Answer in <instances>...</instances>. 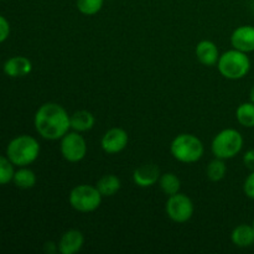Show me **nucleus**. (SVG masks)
I'll use <instances>...</instances> for the list:
<instances>
[{"label": "nucleus", "instance_id": "1", "mask_svg": "<svg viewBox=\"0 0 254 254\" xmlns=\"http://www.w3.org/2000/svg\"><path fill=\"white\" fill-rule=\"evenodd\" d=\"M35 129L47 140H59L68 133L71 121L66 109L59 103H45L37 109L34 118Z\"/></svg>", "mask_w": 254, "mask_h": 254}, {"label": "nucleus", "instance_id": "2", "mask_svg": "<svg viewBox=\"0 0 254 254\" xmlns=\"http://www.w3.org/2000/svg\"><path fill=\"white\" fill-rule=\"evenodd\" d=\"M40 154V144L34 136L19 135L6 148V155L14 165L22 168L34 163Z\"/></svg>", "mask_w": 254, "mask_h": 254}, {"label": "nucleus", "instance_id": "3", "mask_svg": "<svg viewBox=\"0 0 254 254\" xmlns=\"http://www.w3.org/2000/svg\"><path fill=\"white\" fill-rule=\"evenodd\" d=\"M171 155L180 163L192 164L200 160L203 155V144L193 134H179L170 145Z\"/></svg>", "mask_w": 254, "mask_h": 254}, {"label": "nucleus", "instance_id": "4", "mask_svg": "<svg viewBox=\"0 0 254 254\" xmlns=\"http://www.w3.org/2000/svg\"><path fill=\"white\" fill-rule=\"evenodd\" d=\"M217 67L225 78L236 81L247 76L251 69V60L246 52L232 49L221 55Z\"/></svg>", "mask_w": 254, "mask_h": 254}, {"label": "nucleus", "instance_id": "5", "mask_svg": "<svg viewBox=\"0 0 254 254\" xmlns=\"http://www.w3.org/2000/svg\"><path fill=\"white\" fill-rule=\"evenodd\" d=\"M243 148V136L238 130L227 128L217 133L211 144V150L215 158L227 159L235 158Z\"/></svg>", "mask_w": 254, "mask_h": 254}, {"label": "nucleus", "instance_id": "6", "mask_svg": "<svg viewBox=\"0 0 254 254\" xmlns=\"http://www.w3.org/2000/svg\"><path fill=\"white\" fill-rule=\"evenodd\" d=\"M102 197L103 196L96 186L82 184L72 189L68 201L73 210L82 213H89L96 211L101 206Z\"/></svg>", "mask_w": 254, "mask_h": 254}, {"label": "nucleus", "instance_id": "7", "mask_svg": "<svg viewBox=\"0 0 254 254\" xmlns=\"http://www.w3.org/2000/svg\"><path fill=\"white\" fill-rule=\"evenodd\" d=\"M193 203L189 196L184 193H175L169 196L165 205L168 217L176 223H185L191 220L193 215Z\"/></svg>", "mask_w": 254, "mask_h": 254}, {"label": "nucleus", "instance_id": "8", "mask_svg": "<svg viewBox=\"0 0 254 254\" xmlns=\"http://www.w3.org/2000/svg\"><path fill=\"white\" fill-rule=\"evenodd\" d=\"M62 156L69 163H78L83 160L87 154V143L78 131H68L61 138L60 145Z\"/></svg>", "mask_w": 254, "mask_h": 254}, {"label": "nucleus", "instance_id": "9", "mask_svg": "<svg viewBox=\"0 0 254 254\" xmlns=\"http://www.w3.org/2000/svg\"><path fill=\"white\" fill-rule=\"evenodd\" d=\"M128 133L122 128H112L102 136L101 146L104 153L118 154L128 145Z\"/></svg>", "mask_w": 254, "mask_h": 254}, {"label": "nucleus", "instance_id": "10", "mask_svg": "<svg viewBox=\"0 0 254 254\" xmlns=\"http://www.w3.org/2000/svg\"><path fill=\"white\" fill-rule=\"evenodd\" d=\"M231 45L238 51L250 52L254 51V26L242 25L237 27L231 35Z\"/></svg>", "mask_w": 254, "mask_h": 254}, {"label": "nucleus", "instance_id": "11", "mask_svg": "<svg viewBox=\"0 0 254 254\" xmlns=\"http://www.w3.org/2000/svg\"><path fill=\"white\" fill-rule=\"evenodd\" d=\"M160 170L155 164H144L134 170L133 181L139 188H150L159 183Z\"/></svg>", "mask_w": 254, "mask_h": 254}, {"label": "nucleus", "instance_id": "12", "mask_svg": "<svg viewBox=\"0 0 254 254\" xmlns=\"http://www.w3.org/2000/svg\"><path fill=\"white\" fill-rule=\"evenodd\" d=\"M84 245V237L81 231L68 230L62 235L59 242V251L62 254H74L82 250Z\"/></svg>", "mask_w": 254, "mask_h": 254}, {"label": "nucleus", "instance_id": "13", "mask_svg": "<svg viewBox=\"0 0 254 254\" xmlns=\"http://www.w3.org/2000/svg\"><path fill=\"white\" fill-rule=\"evenodd\" d=\"M220 56L218 47L210 40H202L196 46V57L203 66L211 67L217 64Z\"/></svg>", "mask_w": 254, "mask_h": 254}, {"label": "nucleus", "instance_id": "14", "mask_svg": "<svg viewBox=\"0 0 254 254\" xmlns=\"http://www.w3.org/2000/svg\"><path fill=\"white\" fill-rule=\"evenodd\" d=\"M32 71V64L27 57L15 56L7 60L4 64V72L6 76L12 78L25 77Z\"/></svg>", "mask_w": 254, "mask_h": 254}, {"label": "nucleus", "instance_id": "15", "mask_svg": "<svg viewBox=\"0 0 254 254\" xmlns=\"http://www.w3.org/2000/svg\"><path fill=\"white\" fill-rule=\"evenodd\" d=\"M231 240L235 246L240 248H248L254 245V228L252 225L237 226L231 233Z\"/></svg>", "mask_w": 254, "mask_h": 254}, {"label": "nucleus", "instance_id": "16", "mask_svg": "<svg viewBox=\"0 0 254 254\" xmlns=\"http://www.w3.org/2000/svg\"><path fill=\"white\" fill-rule=\"evenodd\" d=\"M69 121H71V128L74 131L83 133V131H88L93 128L96 119L91 112L77 111L72 116H69Z\"/></svg>", "mask_w": 254, "mask_h": 254}, {"label": "nucleus", "instance_id": "17", "mask_svg": "<svg viewBox=\"0 0 254 254\" xmlns=\"http://www.w3.org/2000/svg\"><path fill=\"white\" fill-rule=\"evenodd\" d=\"M96 188L101 192L103 197H111L114 196L122 188V183L116 175L113 174H108V175H103L96 184Z\"/></svg>", "mask_w": 254, "mask_h": 254}, {"label": "nucleus", "instance_id": "18", "mask_svg": "<svg viewBox=\"0 0 254 254\" xmlns=\"http://www.w3.org/2000/svg\"><path fill=\"white\" fill-rule=\"evenodd\" d=\"M237 122L245 128H254V103L245 102L240 104L236 111Z\"/></svg>", "mask_w": 254, "mask_h": 254}, {"label": "nucleus", "instance_id": "19", "mask_svg": "<svg viewBox=\"0 0 254 254\" xmlns=\"http://www.w3.org/2000/svg\"><path fill=\"white\" fill-rule=\"evenodd\" d=\"M12 181L19 189L26 190V189L34 188L35 184H36V175H35L34 171L27 169L26 166H22L19 170L15 171Z\"/></svg>", "mask_w": 254, "mask_h": 254}, {"label": "nucleus", "instance_id": "20", "mask_svg": "<svg viewBox=\"0 0 254 254\" xmlns=\"http://www.w3.org/2000/svg\"><path fill=\"white\" fill-rule=\"evenodd\" d=\"M159 186H160L161 191H163L165 195L171 196L175 195L180 191L181 183L180 179L173 173H165L163 175H160V179H159Z\"/></svg>", "mask_w": 254, "mask_h": 254}, {"label": "nucleus", "instance_id": "21", "mask_svg": "<svg viewBox=\"0 0 254 254\" xmlns=\"http://www.w3.org/2000/svg\"><path fill=\"white\" fill-rule=\"evenodd\" d=\"M226 173H227V166H226L225 160L220 158H216L210 161L207 169H206V175L213 183H218L222 180L226 176Z\"/></svg>", "mask_w": 254, "mask_h": 254}, {"label": "nucleus", "instance_id": "22", "mask_svg": "<svg viewBox=\"0 0 254 254\" xmlns=\"http://www.w3.org/2000/svg\"><path fill=\"white\" fill-rule=\"evenodd\" d=\"M104 0H76V6L81 14L92 16L101 11Z\"/></svg>", "mask_w": 254, "mask_h": 254}, {"label": "nucleus", "instance_id": "23", "mask_svg": "<svg viewBox=\"0 0 254 254\" xmlns=\"http://www.w3.org/2000/svg\"><path fill=\"white\" fill-rule=\"evenodd\" d=\"M14 164L9 160V158L0 155V185H6L14 178Z\"/></svg>", "mask_w": 254, "mask_h": 254}, {"label": "nucleus", "instance_id": "24", "mask_svg": "<svg viewBox=\"0 0 254 254\" xmlns=\"http://www.w3.org/2000/svg\"><path fill=\"white\" fill-rule=\"evenodd\" d=\"M243 191H245V195L247 196L248 198L254 200V171H251V174L245 180V184H243Z\"/></svg>", "mask_w": 254, "mask_h": 254}, {"label": "nucleus", "instance_id": "25", "mask_svg": "<svg viewBox=\"0 0 254 254\" xmlns=\"http://www.w3.org/2000/svg\"><path fill=\"white\" fill-rule=\"evenodd\" d=\"M10 35V25L4 16L0 15V44L4 42Z\"/></svg>", "mask_w": 254, "mask_h": 254}, {"label": "nucleus", "instance_id": "26", "mask_svg": "<svg viewBox=\"0 0 254 254\" xmlns=\"http://www.w3.org/2000/svg\"><path fill=\"white\" fill-rule=\"evenodd\" d=\"M243 164L250 171H254V149H250L243 155Z\"/></svg>", "mask_w": 254, "mask_h": 254}, {"label": "nucleus", "instance_id": "27", "mask_svg": "<svg viewBox=\"0 0 254 254\" xmlns=\"http://www.w3.org/2000/svg\"><path fill=\"white\" fill-rule=\"evenodd\" d=\"M250 98H251V102H253V103H254V84H253V87H252V88H251Z\"/></svg>", "mask_w": 254, "mask_h": 254}, {"label": "nucleus", "instance_id": "28", "mask_svg": "<svg viewBox=\"0 0 254 254\" xmlns=\"http://www.w3.org/2000/svg\"><path fill=\"white\" fill-rule=\"evenodd\" d=\"M252 226H253V228H254V220H253V223H252Z\"/></svg>", "mask_w": 254, "mask_h": 254}]
</instances>
